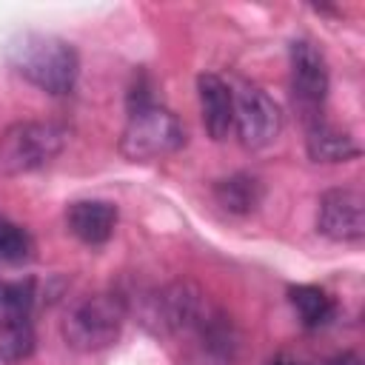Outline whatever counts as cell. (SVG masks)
I'll use <instances>...</instances> for the list:
<instances>
[{
  "mask_svg": "<svg viewBox=\"0 0 365 365\" xmlns=\"http://www.w3.org/2000/svg\"><path fill=\"white\" fill-rule=\"evenodd\" d=\"M6 63L14 74H20L34 88L63 97L71 94L80 77V54L77 48L46 31H20L6 46Z\"/></svg>",
  "mask_w": 365,
  "mask_h": 365,
  "instance_id": "6da1fadb",
  "label": "cell"
},
{
  "mask_svg": "<svg viewBox=\"0 0 365 365\" xmlns=\"http://www.w3.org/2000/svg\"><path fill=\"white\" fill-rule=\"evenodd\" d=\"M185 140V125L171 108L154 100H137L128 103V120L123 125L117 148L131 163H148L177 154Z\"/></svg>",
  "mask_w": 365,
  "mask_h": 365,
  "instance_id": "7a4b0ae2",
  "label": "cell"
},
{
  "mask_svg": "<svg viewBox=\"0 0 365 365\" xmlns=\"http://www.w3.org/2000/svg\"><path fill=\"white\" fill-rule=\"evenodd\" d=\"M128 305L120 294L100 291L74 302L63 317V339L68 348L83 354H97L111 348L125 325Z\"/></svg>",
  "mask_w": 365,
  "mask_h": 365,
  "instance_id": "3957f363",
  "label": "cell"
},
{
  "mask_svg": "<svg viewBox=\"0 0 365 365\" xmlns=\"http://www.w3.org/2000/svg\"><path fill=\"white\" fill-rule=\"evenodd\" d=\"M68 143V128L57 120H17L0 134V174L20 177L48 165Z\"/></svg>",
  "mask_w": 365,
  "mask_h": 365,
  "instance_id": "277c9868",
  "label": "cell"
},
{
  "mask_svg": "<svg viewBox=\"0 0 365 365\" xmlns=\"http://www.w3.org/2000/svg\"><path fill=\"white\" fill-rule=\"evenodd\" d=\"M208 311L211 305L200 285H194L191 279H177L145 297L143 322H148L157 334L165 336H188Z\"/></svg>",
  "mask_w": 365,
  "mask_h": 365,
  "instance_id": "5b68a950",
  "label": "cell"
},
{
  "mask_svg": "<svg viewBox=\"0 0 365 365\" xmlns=\"http://www.w3.org/2000/svg\"><path fill=\"white\" fill-rule=\"evenodd\" d=\"M288 66H291V100L294 108L302 114V120L311 125L319 120V111L328 97V63L319 46L308 37H299L288 48Z\"/></svg>",
  "mask_w": 365,
  "mask_h": 365,
  "instance_id": "8992f818",
  "label": "cell"
},
{
  "mask_svg": "<svg viewBox=\"0 0 365 365\" xmlns=\"http://www.w3.org/2000/svg\"><path fill=\"white\" fill-rule=\"evenodd\" d=\"M234 94V131L248 151H262L277 143L282 131V108L254 83L231 86Z\"/></svg>",
  "mask_w": 365,
  "mask_h": 365,
  "instance_id": "52a82bcc",
  "label": "cell"
},
{
  "mask_svg": "<svg viewBox=\"0 0 365 365\" xmlns=\"http://www.w3.org/2000/svg\"><path fill=\"white\" fill-rule=\"evenodd\" d=\"M317 231L331 242H362L365 200L356 188H328L317 205Z\"/></svg>",
  "mask_w": 365,
  "mask_h": 365,
  "instance_id": "ba28073f",
  "label": "cell"
},
{
  "mask_svg": "<svg viewBox=\"0 0 365 365\" xmlns=\"http://www.w3.org/2000/svg\"><path fill=\"white\" fill-rule=\"evenodd\" d=\"M197 94H200V111H202V125L211 140L222 143L231 128H234V94L231 86L214 74L205 71L197 77Z\"/></svg>",
  "mask_w": 365,
  "mask_h": 365,
  "instance_id": "9c48e42d",
  "label": "cell"
},
{
  "mask_svg": "<svg viewBox=\"0 0 365 365\" xmlns=\"http://www.w3.org/2000/svg\"><path fill=\"white\" fill-rule=\"evenodd\" d=\"M68 231L86 245H106L117 228V205L108 200H74L66 208Z\"/></svg>",
  "mask_w": 365,
  "mask_h": 365,
  "instance_id": "30bf717a",
  "label": "cell"
},
{
  "mask_svg": "<svg viewBox=\"0 0 365 365\" xmlns=\"http://www.w3.org/2000/svg\"><path fill=\"white\" fill-rule=\"evenodd\" d=\"M305 151L314 163H348V160L359 157V143L348 131L317 120V123L308 125Z\"/></svg>",
  "mask_w": 365,
  "mask_h": 365,
  "instance_id": "8fae6325",
  "label": "cell"
},
{
  "mask_svg": "<svg viewBox=\"0 0 365 365\" xmlns=\"http://www.w3.org/2000/svg\"><path fill=\"white\" fill-rule=\"evenodd\" d=\"M37 302V288L34 279H3L0 277V331L3 328H17V325H31Z\"/></svg>",
  "mask_w": 365,
  "mask_h": 365,
  "instance_id": "7c38bea8",
  "label": "cell"
},
{
  "mask_svg": "<svg viewBox=\"0 0 365 365\" xmlns=\"http://www.w3.org/2000/svg\"><path fill=\"white\" fill-rule=\"evenodd\" d=\"M262 182L254 174H231L214 185V200L228 211V214H251L262 202Z\"/></svg>",
  "mask_w": 365,
  "mask_h": 365,
  "instance_id": "4fadbf2b",
  "label": "cell"
},
{
  "mask_svg": "<svg viewBox=\"0 0 365 365\" xmlns=\"http://www.w3.org/2000/svg\"><path fill=\"white\" fill-rule=\"evenodd\" d=\"M288 302L294 305V311H297V317L305 328L328 325L334 311H336L331 294L319 285H291L288 288Z\"/></svg>",
  "mask_w": 365,
  "mask_h": 365,
  "instance_id": "5bb4252c",
  "label": "cell"
},
{
  "mask_svg": "<svg viewBox=\"0 0 365 365\" xmlns=\"http://www.w3.org/2000/svg\"><path fill=\"white\" fill-rule=\"evenodd\" d=\"M31 251H34L31 234L20 222L0 214V259L3 262H23L31 257Z\"/></svg>",
  "mask_w": 365,
  "mask_h": 365,
  "instance_id": "9a60e30c",
  "label": "cell"
},
{
  "mask_svg": "<svg viewBox=\"0 0 365 365\" xmlns=\"http://www.w3.org/2000/svg\"><path fill=\"white\" fill-rule=\"evenodd\" d=\"M37 336H34V325H17V328H3L0 331V362H23L34 354Z\"/></svg>",
  "mask_w": 365,
  "mask_h": 365,
  "instance_id": "2e32d148",
  "label": "cell"
},
{
  "mask_svg": "<svg viewBox=\"0 0 365 365\" xmlns=\"http://www.w3.org/2000/svg\"><path fill=\"white\" fill-rule=\"evenodd\" d=\"M322 365H362V359H359L354 351H342V354H336V356L325 359Z\"/></svg>",
  "mask_w": 365,
  "mask_h": 365,
  "instance_id": "e0dca14e",
  "label": "cell"
},
{
  "mask_svg": "<svg viewBox=\"0 0 365 365\" xmlns=\"http://www.w3.org/2000/svg\"><path fill=\"white\" fill-rule=\"evenodd\" d=\"M268 365H305V362H299V359H294V356H288V354H279V356H274Z\"/></svg>",
  "mask_w": 365,
  "mask_h": 365,
  "instance_id": "ac0fdd59",
  "label": "cell"
}]
</instances>
